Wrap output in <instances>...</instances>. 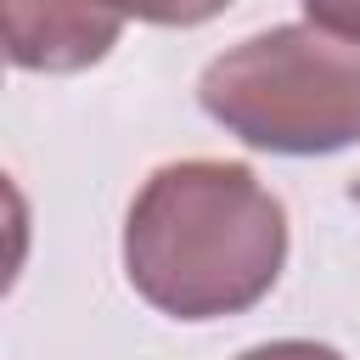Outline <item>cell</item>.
<instances>
[{
  "label": "cell",
  "instance_id": "cell-7",
  "mask_svg": "<svg viewBox=\"0 0 360 360\" xmlns=\"http://www.w3.org/2000/svg\"><path fill=\"white\" fill-rule=\"evenodd\" d=\"M349 197H354V202H360V180H354V186H349Z\"/></svg>",
  "mask_w": 360,
  "mask_h": 360
},
{
  "label": "cell",
  "instance_id": "cell-1",
  "mask_svg": "<svg viewBox=\"0 0 360 360\" xmlns=\"http://www.w3.org/2000/svg\"><path fill=\"white\" fill-rule=\"evenodd\" d=\"M287 264V208L248 163H163L124 219L129 287L174 321L253 309Z\"/></svg>",
  "mask_w": 360,
  "mask_h": 360
},
{
  "label": "cell",
  "instance_id": "cell-4",
  "mask_svg": "<svg viewBox=\"0 0 360 360\" xmlns=\"http://www.w3.org/2000/svg\"><path fill=\"white\" fill-rule=\"evenodd\" d=\"M231 0H118L124 17H141V22H158V28H191V22H208L219 17Z\"/></svg>",
  "mask_w": 360,
  "mask_h": 360
},
{
  "label": "cell",
  "instance_id": "cell-6",
  "mask_svg": "<svg viewBox=\"0 0 360 360\" xmlns=\"http://www.w3.org/2000/svg\"><path fill=\"white\" fill-rule=\"evenodd\" d=\"M236 360H343V354L326 349V343H309V338H281V343H259Z\"/></svg>",
  "mask_w": 360,
  "mask_h": 360
},
{
  "label": "cell",
  "instance_id": "cell-5",
  "mask_svg": "<svg viewBox=\"0 0 360 360\" xmlns=\"http://www.w3.org/2000/svg\"><path fill=\"white\" fill-rule=\"evenodd\" d=\"M304 17H309L315 28L360 45V0H304Z\"/></svg>",
  "mask_w": 360,
  "mask_h": 360
},
{
  "label": "cell",
  "instance_id": "cell-3",
  "mask_svg": "<svg viewBox=\"0 0 360 360\" xmlns=\"http://www.w3.org/2000/svg\"><path fill=\"white\" fill-rule=\"evenodd\" d=\"M6 56L22 73H79L118 45V0H0Z\"/></svg>",
  "mask_w": 360,
  "mask_h": 360
},
{
  "label": "cell",
  "instance_id": "cell-2",
  "mask_svg": "<svg viewBox=\"0 0 360 360\" xmlns=\"http://www.w3.org/2000/svg\"><path fill=\"white\" fill-rule=\"evenodd\" d=\"M197 101L214 124L259 152H343L360 141V45L315 22L264 28L202 68Z\"/></svg>",
  "mask_w": 360,
  "mask_h": 360
}]
</instances>
